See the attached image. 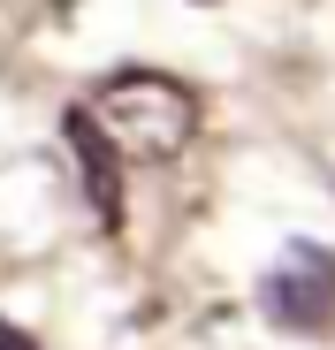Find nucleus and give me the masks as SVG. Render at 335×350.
<instances>
[{"instance_id":"f257e3e1","label":"nucleus","mask_w":335,"mask_h":350,"mask_svg":"<svg viewBox=\"0 0 335 350\" xmlns=\"http://www.w3.org/2000/svg\"><path fill=\"white\" fill-rule=\"evenodd\" d=\"M92 114L99 130L122 145V160H176L198 130V99L191 84L160 77V69H122L92 92Z\"/></svg>"},{"instance_id":"f03ea898","label":"nucleus","mask_w":335,"mask_h":350,"mask_svg":"<svg viewBox=\"0 0 335 350\" xmlns=\"http://www.w3.org/2000/svg\"><path fill=\"white\" fill-rule=\"evenodd\" d=\"M259 312L282 335H320L335 320V252L327 244H282L274 267L259 274Z\"/></svg>"},{"instance_id":"7ed1b4c3","label":"nucleus","mask_w":335,"mask_h":350,"mask_svg":"<svg viewBox=\"0 0 335 350\" xmlns=\"http://www.w3.org/2000/svg\"><path fill=\"white\" fill-rule=\"evenodd\" d=\"M62 137L77 152V175H84V198L99 213V228H122V145L99 130V114L92 107H69L62 114Z\"/></svg>"},{"instance_id":"20e7f679","label":"nucleus","mask_w":335,"mask_h":350,"mask_svg":"<svg viewBox=\"0 0 335 350\" xmlns=\"http://www.w3.org/2000/svg\"><path fill=\"white\" fill-rule=\"evenodd\" d=\"M0 350H38V342H31V335H16L8 320H0Z\"/></svg>"}]
</instances>
